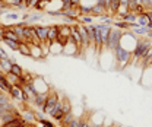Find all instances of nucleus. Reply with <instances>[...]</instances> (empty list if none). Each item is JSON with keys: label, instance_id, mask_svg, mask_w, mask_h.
Wrapping results in <instances>:
<instances>
[{"label": "nucleus", "instance_id": "obj_1", "mask_svg": "<svg viewBox=\"0 0 152 127\" xmlns=\"http://www.w3.org/2000/svg\"><path fill=\"white\" fill-rule=\"evenodd\" d=\"M151 39L148 38V36H140V38H136V44H134V48H133L132 51V60L130 61H137V60H140L145 53L149 50V47H151Z\"/></svg>", "mask_w": 152, "mask_h": 127}, {"label": "nucleus", "instance_id": "obj_2", "mask_svg": "<svg viewBox=\"0 0 152 127\" xmlns=\"http://www.w3.org/2000/svg\"><path fill=\"white\" fill-rule=\"evenodd\" d=\"M113 55H114V58H115V61H117V66L118 67H126L130 63V60H132V51L123 48L121 45H118L114 50Z\"/></svg>", "mask_w": 152, "mask_h": 127}, {"label": "nucleus", "instance_id": "obj_3", "mask_svg": "<svg viewBox=\"0 0 152 127\" xmlns=\"http://www.w3.org/2000/svg\"><path fill=\"white\" fill-rule=\"evenodd\" d=\"M58 98H60L58 92L56 89H53V88H50V91L47 93V98H45V102H44V107H42V112L47 114V115H51L53 108H54V105L57 104Z\"/></svg>", "mask_w": 152, "mask_h": 127}, {"label": "nucleus", "instance_id": "obj_4", "mask_svg": "<svg viewBox=\"0 0 152 127\" xmlns=\"http://www.w3.org/2000/svg\"><path fill=\"white\" fill-rule=\"evenodd\" d=\"M121 36H123V31L113 26L111 31H110V34H108V51H110V53H113L114 50L120 45Z\"/></svg>", "mask_w": 152, "mask_h": 127}, {"label": "nucleus", "instance_id": "obj_5", "mask_svg": "<svg viewBox=\"0 0 152 127\" xmlns=\"http://www.w3.org/2000/svg\"><path fill=\"white\" fill-rule=\"evenodd\" d=\"M9 95H10L12 99H16V101L25 102V104H28V102L31 101V98L23 92L22 86H19V85H12V86H10V91H9Z\"/></svg>", "mask_w": 152, "mask_h": 127}, {"label": "nucleus", "instance_id": "obj_6", "mask_svg": "<svg viewBox=\"0 0 152 127\" xmlns=\"http://www.w3.org/2000/svg\"><path fill=\"white\" fill-rule=\"evenodd\" d=\"M70 32H72V25H58V42L61 45H64L69 38H70Z\"/></svg>", "mask_w": 152, "mask_h": 127}, {"label": "nucleus", "instance_id": "obj_7", "mask_svg": "<svg viewBox=\"0 0 152 127\" xmlns=\"http://www.w3.org/2000/svg\"><path fill=\"white\" fill-rule=\"evenodd\" d=\"M77 29H79V34H80V39H82V50L85 51V50H88V48H89V35H88L86 26L77 22Z\"/></svg>", "mask_w": 152, "mask_h": 127}, {"label": "nucleus", "instance_id": "obj_8", "mask_svg": "<svg viewBox=\"0 0 152 127\" xmlns=\"http://www.w3.org/2000/svg\"><path fill=\"white\" fill-rule=\"evenodd\" d=\"M70 39L76 44V47L79 48V51L82 53V39H80V34H79V29H77V22L72 23V32H70Z\"/></svg>", "mask_w": 152, "mask_h": 127}, {"label": "nucleus", "instance_id": "obj_9", "mask_svg": "<svg viewBox=\"0 0 152 127\" xmlns=\"http://www.w3.org/2000/svg\"><path fill=\"white\" fill-rule=\"evenodd\" d=\"M35 29V38L39 42H47V34H48V26H39V25H34Z\"/></svg>", "mask_w": 152, "mask_h": 127}, {"label": "nucleus", "instance_id": "obj_10", "mask_svg": "<svg viewBox=\"0 0 152 127\" xmlns=\"http://www.w3.org/2000/svg\"><path fill=\"white\" fill-rule=\"evenodd\" d=\"M22 18H23V20H25L28 25H32V23H35V22L42 20L44 15H42V13H25Z\"/></svg>", "mask_w": 152, "mask_h": 127}, {"label": "nucleus", "instance_id": "obj_11", "mask_svg": "<svg viewBox=\"0 0 152 127\" xmlns=\"http://www.w3.org/2000/svg\"><path fill=\"white\" fill-rule=\"evenodd\" d=\"M47 93H48V92H42V93H41V92H38L37 95L31 99L37 108L42 109V107H44V102H45V98H47Z\"/></svg>", "mask_w": 152, "mask_h": 127}, {"label": "nucleus", "instance_id": "obj_12", "mask_svg": "<svg viewBox=\"0 0 152 127\" xmlns=\"http://www.w3.org/2000/svg\"><path fill=\"white\" fill-rule=\"evenodd\" d=\"M58 39V25L48 26V34H47V42H54Z\"/></svg>", "mask_w": 152, "mask_h": 127}, {"label": "nucleus", "instance_id": "obj_13", "mask_svg": "<svg viewBox=\"0 0 152 127\" xmlns=\"http://www.w3.org/2000/svg\"><path fill=\"white\" fill-rule=\"evenodd\" d=\"M29 47H31V57H32V58H35V60L44 58L41 44H29Z\"/></svg>", "mask_w": 152, "mask_h": 127}, {"label": "nucleus", "instance_id": "obj_14", "mask_svg": "<svg viewBox=\"0 0 152 127\" xmlns=\"http://www.w3.org/2000/svg\"><path fill=\"white\" fill-rule=\"evenodd\" d=\"M26 124L28 123L20 115V117H18V118H15V120H12V121H9V123H6V124H3V126H0V127H23V126H26Z\"/></svg>", "mask_w": 152, "mask_h": 127}, {"label": "nucleus", "instance_id": "obj_15", "mask_svg": "<svg viewBox=\"0 0 152 127\" xmlns=\"http://www.w3.org/2000/svg\"><path fill=\"white\" fill-rule=\"evenodd\" d=\"M18 53L22 55H26V57H31V47H29V44L25 42V41H20L19 42Z\"/></svg>", "mask_w": 152, "mask_h": 127}, {"label": "nucleus", "instance_id": "obj_16", "mask_svg": "<svg viewBox=\"0 0 152 127\" xmlns=\"http://www.w3.org/2000/svg\"><path fill=\"white\" fill-rule=\"evenodd\" d=\"M75 118V115H73V111H70V112H67V114H64V117L58 121V124H60V127H67L69 124H70V121Z\"/></svg>", "mask_w": 152, "mask_h": 127}, {"label": "nucleus", "instance_id": "obj_17", "mask_svg": "<svg viewBox=\"0 0 152 127\" xmlns=\"http://www.w3.org/2000/svg\"><path fill=\"white\" fill-rule=\"evenodd\" d=\"M10 86H12V85L7 82V79L4 77V74H1V73H0V91L9 93V91H10Z\"/></svg>", "mask_w": 152, "mask_h": 127}, {"label": "nucleus", "instance_id": "obj_18", "mask_svg": "<svg viewBox=\"0 0 152 127\" xmlns=\"http://www.w3.org/2000/svg\"><path fill=\"white\" fill-rule=\"evenodd\" d=\"M22 118H23V120H25L28 124H34V123H35V120H37V118H35V112L28 111V109H26V111H23Z\"/></svg>", "mask_w": 152, "mask_h": 127}, {"label": "nucleus", "instance_id": "obj_19", "mask_svg": "<svg viewBox=\"0 0 152 127\" xmlns=\"http://www.w3.org/2000/svg\"><path fill=\"white\" fill-rule=\"evenodd\" d=\"M12 63H13L12 58H0V69H1L4 73L9 72L10 67H12Z\"/></svg>", "mask_w": 152, "mask_h": 127}, {"label": "nucleus", "instance_id": "obj_20", "mask_svg": "<svg viewBox=\"0 0 152 127\" xmlns=\"http://www.w3.org/2000/svg\"><path fill=\"white\" fill-rule=\"evenodd\" d=\"M3 38H7V39H12V41H16V42H20V38H19L12 29H4L3 31Z\"/></svg>", "mask_w": 152, "mask_h": 127}, {"label": "nucleus", "instance_id": "obj_21", "mask_svg": "<svg viewBox=\"0 0 152 127\" xmlns=\"http://www.w3.org/2000/svg\"><path fill=\"white\" fill-rule=\"evenodd\" d=\"M1 42H3V44H6L12 51H18L19 42H16V41H12V39H7V38H1Z\"/></svg>", "mask_w": 152, "mask_h": 127}, {"label": "nucleus", "instance_id": "obj_22", "mask_svg": "<svg viewBox=\"0 0 152 127\" xmlns=\"http://www.w3.org/2000/svg\"><path fill=\"white\" fill-rule=\"evenodd\" d=\"M9 72L13 73V74H16V76H22L25 70H23V67H22V66H19L18 63H15V61H13V63H12V67H10V70H9Z\"/></svg>", "mask_w": 152, "mask_h": 127}, {"label": "nucleus", "instance_id": "obj_23", "mask_svg": "<svg viewBox=\"0 0 152 127\" xmlns=\"http://www.w3.org/2000/svg\"><path fill=\"white\" fill-rule=\"evenodd\" d=\"M114 28H118L121 31H130V25L127 22H123V20H114L113 22Z\"/></svg>", "mask_w": 152, "mask_h": 127}, {"label": "nucleus", "instance_id": "obj_24", "mask_svg": "<svg viewBox=\"0 0 152 127\" xmlns=\"http://www.w3.org/2000/svg\"><path fill=\"white\" fill-rule=\"evenodd\" d=\"M4 77L7 79V82H9L10 85H18V83H19V76L13 74V73L6 72V73H4Z\"/></svg>", "mask_w": 152, "mask_h": 127}, {"label": "nucleus", "instance_id": "obj_25", "mask_svg": "<svg viewBox=\"0 0 152 127\" xmlns=\"http://www.w3.org/2000/svg\"><path fill=\"white\" fill-rule=\"evenodd\" d=\"M61 111H63V114H67V112L72 111V102L69 101L67 96H63V107H61Z\"/></svg>", "mask_w": 152, "mask_h": 127}, {"label": "nucleus", "instance_id": "obj_26", "mask_svg": "<svg viewBox=\"0 0 152 127\" xmlns=\"http://www.w3.org/2000/svg\"><path fill=\"white\" fill-rule=\"evenodd\" d=\"M3 18L6 19V20H19L20 15H19L18 12H9V13H4Z\"/></svg>", "mask_w": 152, "mask_h": 127}, {"label": "nucleus", "instance_id": "obj_27", "mask_svg": "<svg viewBox=\"0 0 152 127\" xmlns=\"http://www.w3.org/2000/svg\"><path fill=\"white\" fill-rule=\"evenodd\" d=\"M48 16H53V18H63V10H47L45 12Z\"/></svg>", "mask_w": 152, "mask_h": 127}, {"label": "nucleus", "instance_id": "obj_28", "mask_svg": "<svg viewBox=\"0 0 152 127\" xmlns=\"http://www.w3.org/2000/svg\"><path fill=\"white\" fill-rule=\"evenodd\" d=\"M6 104H10L9 96H7V93H6V92L0 91V105H6Z\"/></svg>", "mask_w": 152, "mask_h": 127}, {"label": "nucleus", "instance_id": "obj_29", "mask_svg": "<svg viewBox=\"0 0 152 127\" xmlns=\"http://www.w3.org/2000/svg\"><path fill=\"white\" fill-rule=\"evenodd\" d=\"M38 121L41 123V127H54V124H53L51 121H48V120H45V118H39Z\"/></svg>", "mask_w": 152, "mask_h": 127}, {"label": "nucleus", "instance_id": "obj_30", "mask_svg": "<svg viewBox=\"0 0 152 127\" xmlns=\"http://www.w3.org/2000/svg\"><path fill=\"white\" fill-rule=\"evenodd\" d=\"M60 1H61V10L70 7V1H72V0H60Z\"/></svg>", "mask_w": 152, "mask_h": 127}, {"label": "nucleus", "instance_id": "obj_31", "mask_svg": "<svg viewBox=\"0 0 152 127\" xmlns=\"http://www.w3.org/2000/svg\"><path fill=\"white\" fill-rule=\"evenodd\" d=\"M0 58H12V57H9V54L6 53V50L3 48V47H0ZM13 60V58H12Z\"/></svg>", "mask_w": 152, "mask_h": 127}, {"label": "nucleus", "instance_id": "obj_32", "mask_svg": "<svg viewBox=\"0 0 152 127\" xmlns=\"http://www.w3.org/2000/svg\"><path fill=\"white\" fill-rule=\"evenodd\" d=\"M80 1H82V0H72V1H70V7H79Z\"/></svg>", "mask_w": 152, "mask_h": 127}, {"label": "nucleus", "instance_id": "obj_33", "mask_svg": "<svg viewBox=\"0 0 152 127\" xmlns=\"http://www.w3.org/2000/svg\"><path fill=\"white\" fill-rule=\"evenodd\" d=\"M31 1H32V0H22V3H23V6H25L26 9H31Z\"/></svg>", "mask_w": 152, "mask_h": 127}, {"label": "nucleus", "instance_id": "obj_34", "mask_svg": "<svg viewBox=\"0 0 152 127\" xmlns=\"http://www.w3.org/2000/svg\"><path fill=\"white\" fill-rule=\"evenodd\" d=\"M95 3H96V4H101V6L105 9V0H96Z\"/></svg>", "mask_w": 152, "mask_h": 127}, {"label": "nucleus", "instance_id": "obj_35", "mask_svg": "<svg viewBox=\"0 0 152 127\" xmlns=\"http://www.w3.org/2000/svg\"><path fill=\"white\" fill-rule=\"evenodd\" d=\"M38 1H39V0H32V1H31V7H32V9L35 7V4H37Z\"/></svg>", "mask_w": 152, "mask_h": 127}, {"label": "nucleus", "instance_id": "obj_36", "mask_svg": "<svg viewBox=\"0 0 152 127\" xmlns=\"http://www.w3.org/2000/svg\"><path fill=\"white\" fill-rule=\"evenodd\" d=\"M3 31H4V28L0 25V41H1V38H3Z\"/></svg>", "mask_w": 152, "mask_h": 127}, {"label": "nucleus", "instance_id": "obj_37", "mask_svg": "<svg viewBox=\"0 0 152 127\" xmlns=\"http://www.w3.org/2000/svg\"><path fill=\"white\" fill-rule=\"evenodd\" d=\"M146 28H148V29H152V22H149V23L146 25Z\"/></svg>", "mask_w": 152, "mask_h": 127}, {"label": "nucleus", "instance_id": "obj_38", "mask_svg": "<svg viewBox=\"0 0 152 127\" xmlns=\"http://www.w3.org/2000/svg\"><path fill=\"white\" fill-rule=\"evenodd\" d=\"M4 13H6V12H4V9H0V16H3Z\"/></svg>", "mask_w": 152, "mask_h": 127}, {"label": "nucleus", "instance_id": "obj_39", "mask_svg": "<svg viewBox=\"0 0 152 127\" xmlns=\"http://www.w3.org/2000/svg\"><path fill=\"white\" fill-rule=\"evenodd\" d=\"M23 127H35L34 124H26V126H23Z\"/></svg>", "mask_w": 152, "mask_h": 127}, {"label": "nucleus", "instance_id": "obj_40", "mask_svg": "<svg viewBox=\"0 0 152 127\" xmlns=\"http://www.w3.org/2000/svg\"><path fill=\"white\" fill-rule=\"evenodd\" d=\"M134 1H136V3H140V4H142V0H134Z\"/></svg>", "mask_w": 152, "mask_h": 127}, {"label": "nucleus", "instance_id": "obj_41", "mask_svg": "<svg viewBox=\"0 0 152 127\" xmlns=\"http://www.w3.org/2000/svg\"><path fill=\"white\" fill-rule=\"evenodd\" d=\"M42 1H47V3H50V1H51V0H42Z\"/></svg>", "mask_w": 152, "mask_h": 127}]
</instances>
